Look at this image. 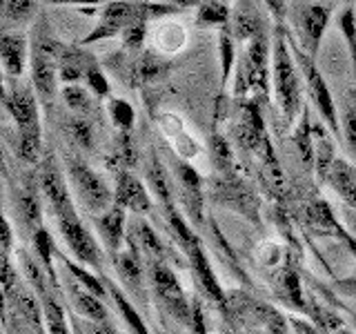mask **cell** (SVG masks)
Returning <instances> with one entry per match:
<instances>
[{
  "label": "cell",
  "instance_id": "cell-55",
  "mask_svg": "<svg viewBox=\"0 0 356 334\" xmlns=\"http://www.w3.org/2000/svg\"><path fill=\"white\" fill-rule=\"evenodd\" d=\"M334 334H354V332H352V330H348V326H345V328L337 330V332H334Z\"/></svg>",
  "mask_w": 356,
  "mask_h": 334
},
{
  "label": "cell",
  "instance_id": "cell-12",
  "mask_svg": "<svg viewBox=\"0 0 356 334\" xmlns=\"http://www.w3.org/2000/svg\"><path fill=\"white\" fill-rule=\"evenodd\" d=\"M183 254L187 256L189 267H192L194 278H196V283L200 285V289H203V294L211 301V303L218 305V310L222 312V315H232L227 292H222L218 278H216L214 270H211V263H209L207 254H205L203 243L198 241L196 245H192V248H189L187 252H183Z\"/></svg>",
  "mask_w": 356,
  "mask_h": 334
},
{
  "label": "cell",
  "instance_id": "cell-32",
  "mask_svg": "<svg viewBox=\"0 0 356 334\" xmlns=\"http://www.w3.org/2000/svg\"><path fill=\"white\" fill-rule=\"evenodd\" d=\"M341 136L345 141V148L356 159V85L348 89L343 98V111H341Z\"/></svg>",
  "mask_w": 356,
  "mask_h": 334
},
{
  "label": "cell",
  "instance_id": "cell-11",
  "mask_svg": "<svg viewBox=\"0 0 356 334\" xmlns=\"http://www.w3.org/2000/svg\"><path fill=\"white\" fill-rule=\"evenodd\" d=\"M332 3H307L303 7H298L296 11V22L300 31V47H303L312 58H316V54L321 49L323 36H325L327 25L332 20Z\"/></svg>",
  "mask_w": 356,
  "mask_h": 334
},
{
  "label": "cell",
  "instance_id": "cell-49",
  "mask_svg": "<svg viewBox=\"0 0 356 334\" xmlns=\"http://www.w3.org/2000/svg\"><path fill=\"white\" fill-rule=\"evenodd\" d=\"M92 328H89V334H118L114 328L109 326L107 321H89Z\"/></svg>",
  "mask_w": 356,
  "mask_h": 334
},
{
  "label": "cell",
  "instance_id": "cell-16",
  "mask_svg": "<svg viewBox=\"0 0 356 334\" xmlns=\"http://www.w3.org/2000/svg\"><path fill=\"white\" fill-rule=\"evenodd\" d=\"M111 263L116 267V274L120 283L125 285L127 292L140 301L145 305V292H143V263H140V252L134 243H129V250H120L111 254Z\"/></svg>",
  "mask_w": 356,
  "mask_h": 334
},
{
  "label": "cell",
  "instance_id": "cell-50",
  "mask_svg": "<svg viewBox=\"0 0 356 334\" xmlns=\"http://www.w3.org/2000/svg\"><path fill=\"white\" fill-rule=\"evenodd\" d=\"M167 3H172L178 9H189V7H198L203 0H167Z\"/></svg>",
  "mask_w": 356,
  "mask_h": 334
},
{
  "label": "cell",
  "instance_id": "cell-9",
  "mask_svg": "<svg viewBox=\"0 0 356 334\" xmlns=\"http://www.w3.org/2000/svg\"><path fill=\"white\" fill-rule=\"evenodd\" d=\"M140 11H143V0H111L103 9V14H100L98 25L81 40V45H92L105 38L122 36V31L136 20Z\"/></svg>",
  "mask_w": 356,
  "mask_h": 334
},
{
  "label": "cell",
  "instance_id": "cell-35",
  "mask_svg": "<svg viewBox=\"0 0 356 334\" xmlns=\"http://www.w3.org/2000/svg\"><path fill=\"white\" fill-rule=\"evenodd\" d=\"M337 25L343 33L345 42H348L350 67H352V76H354V85H356V11L352 5L341 9V14L337 16Z\"/></svg>",
  "mask_w": 356,
  "mask_h": 334
},
{
  "label": "cell",
  "instance_id": "cell-20",
  "mask_svg": "<svg viewBox=\"0 0 356 334\" xmlns=\"http://www.w3.org/2000/svg\"><path fill=\"white\" fill-rule=\"evenodd\" d=\"M129 243H134L138 248V252L145 254L147 263L149 261H167V256H170L161 237L154 232V228L147 221L140 218V214H136L129 221Z\"/></svg>",
  "mask_w": 356,
  "mask_h": 334
},
{
  "label": "cell",
  "instance_id": "cell-23",
  "mask_svg": "<svg viewBox=\"0 0 356 334\" xmlns=\"http://www.w3.org/2000/svg\"><path fill=\"white\" fill-rule=\"evenodd\" d=\"M327 183L334 187V192L343 198V203L356 212V172H354V167L337 159L330 170Z\"/></svg>",
  "mask_w": 356,
  "mask_h": 334
},
{
  "label": "cell",
  "instance_id": "cell-37",
  "mask_svg": "<svg viewBox=\"0 0 356 334\" xmlns=\"http://www.w3.org/2000/svg\"><path fill=\"white\" fill-rule=\"evenodd\" d=\"M42 301V312H44V328L47 334H70V323H67L63 305L56 301L51 294H47Z\"/></svg>",
  "mask_w": 356,
  "mask_h": 334
},
{
  "label": "cell",
  "instance_id": "cell-28",
  "mask_svg": "<svg viewBox=\"0 0 356 334\" xmlns=\"http://www.w3.org/2000/svg\"><path fill=\"white\" fill-rule=\"evenodd\" d=\"M147 185L154 192V196L161 200V207L163 205H172L174 203V194H172V183L170 178H167V172L163 167V161L156 156V152L149 154V161H147Z\"/></svg>",
  "mask_w": 356,
  "mask_h": 334
},
{
  "label": "cell",
  "instance_id": "cell-53",
  "mask_svg": "<svg viewBox=\"0 0 356 334\" xmlns=\"http://www.w3.org/2000/svg\"><path fill=\"white\" fill-rule=\"evenodd\" d=\"M345 312H348V317H350V323H352V326L356 328V312H354V310H348V308H345Z\"/></svg>",
  "mask_w": 356,
  "mask_h": 334
},
{
  "label": "cell",
  "instance_id": "cell-8",
  "mask_svg": "<svg viewBox=\"0 0 356 334\" xmlns=\"http://www.w3.org/2000/svg\"><path fill=\"white\" fill-rule=\"evenodd\" d=\"M56 221H58V230L63 234L67 248H70V252L76 256V261H81L83 265L96 270L98 276L103 274V254H100V248L94 241L92 232H89L83 225V221L78 218L76 209L67 212V214L58 216Z\"/></svg>",
  "mask_w": 356,
  "mask_h": 334
},
{
  "label": "cell",
  "instance_id": "cell-1",
  "mask_svg": "<svg viewBox=\"0 0 356 334\" xmlns=\"http://www.w3.org/2000/svg\"><path fill=\"white\" fill-rule=\"evenodd\" d=\"M298 65L289 47V33L283 22H276L272 36V74H274V92L276 103L281 107V116L287 125H294L296 116L303 111L298 83Z\"/></svg>",
  "mask_w": 356,
  "mask_h": 334
},
{
  "label": "cell",
  "instance_id": "cell-40",
  "mask_svg": "<svg viewBox=\"0 0 356 334\" xmlns=\"http://www.w3.org/2000/svg\"><path fill=\"white\" fill-rule=\"evenodd\" d=\"M85 83H87V87H89V89H92V94H94L96 98H100V100L109 98V94H111L109 81L105 78L103 70H100V67L96 65V61L89 63L87 72H85Z\"/></svg>",
  "mask_w": 356,
  "mask_h": 334
},
{
  "label": "cell",
  "instance_id": "cell-2",
  "mask_svg": "<svg viewBox=\"0 0 356 334\" xmlns=\"http://www.w3.org/2000/svg\"><path fill=\"white\" fill-rule=\"evenodd\" d=\"M63 49L65 45L54 38L44 22L33 29L29 40V72L31 85L42 103H49L56 94V81L60 78L56 72H58Z\"/></svg>",
  "mask_w": 356,
  "mask_h": 334
},
{
  "label": "cell",
  "instance_id": "cell-18",
  "mask_svg": "<svg viewBox=\"0 0 356 334\" xmlns=\"http://www.w3.org/2000/svg\"><path fill=\"white\" fill-rule=\"evenodd\" d=\"M0 61L9 78H20L29 63V40L20 31H5L0 38Z\"/></svg>",
  "mask_w": 356,
  "mask_h": 334
},
{
  "label": "cell",
  "instance_id": "cell-57",
  "mask_svg": "<svg viewBox=\"0 0 356 334\" xmlns=\"http://www.w3.org/2000/svg\"><path fill=\"white\" fill-rule=\"evenodd\" d=\"M159 334H163V332H159Z\"/></svg>",
  "mask_w": 356,
  "mask_h": 334
},
{
  "label": "cell",
  "instance_id": "cell-22",
  "mask_svg": "<svg viewBox=\"0 0 356 334\" xmlns=\"http://www.w3.org/2000/svg\"><path fill=\"white\" fill-rule=\"evenodd\" d=\"M67 296H70L78 315L85 317L87 321H107V308L103 303V299L92 294L83 285H78L76 281L67 283Z\"/></svg>",
  "mask_w": 356,
  "mask_h": 334
},
{
  "label": "cell",
  "instance_id": "cell-7",
  "mask_svg": "<svg viewBox=\"0 0 356 334\" xmlns=\"http://www.w3.org/2000/svg\"><path fill=\"white\" fill-rule=\"evenodd\" d=\"M227 301H229V308L234 315L241 319H248V321L256 323V326H261L267 334H292L289 332L292 323H289V319L283 315V312H278L274 305L263 303V301L254 299L252 294L243 292V289H234V292H229Z\"/></svg>",
  "mask_w": 356,
  "mask_h": 334
},
{
  "label": "cell",
  "instance_id": "cell-33",
  "mask_svg": "<svg viewBox=\"0 0 356 334\" xmlns=\"http://www.w3.org/2000/svg\"><path fill=\"white\" fill-rule=\"evenodd\" d=\"M236 36H234L232 25L220 27V36H218V54H220V85L227 87L234 63H236Z\"/></svg>",
  "mask_w": 356,
  "mask_h": 334
},
{
  "label": "cell",
  "instance_id": "cell-31",
  "mask_svg": "<svg viewBox=\"0 0 356 334\" xmlns=\"http://www.w3.org/2000/svg\"><path fill=\"white\" fill-rule=\"evenodd\" d=\"M18 256H20V261H22V270H25V276H27L29 285L33 287V292H36L40 299H44L47 294H51V292H49V285H51V287H56V285H54V281H51V276L47 274V270L42 267V263L36 261V259H31L27 250H20Z\"/></svg>",
  "mask_w": 356,
  "mask_h": 334
},
{
  "label": "cell",
  "instance_id": "cell-17",
  "mask_svg": "<svg viewBox=\"0 0 356 334\" xmlns=\"http://www.w3.org/2000/svg\"><path fill=\"white\" fill-rule=\"evenodd\" d=\"M125 207L120 205H111L103 214H92L94 228L103 239L105 248L109 254H116L122 250V243H125V225H127V216H125Z\"/></svg>",
  "mask_w": 356,
  "mask_h": 334
},
{
  "label": "cell",
  "instance_id": "cell-36",
  "mask_svg": "<svg viewBox=\"0 0 356 334\" xmlns=\"http://www.w3.org/2000/svg\"><path fill=\"white\" fill-rule=\"evenodd\" d=\"M31 241H33V252H36V259L42 263V267L47 270V274L51 276V281L56 285V272H54V254H56V245L51 234L44 230L42 225L31 234Z\"/></svg>",
  "mask_w": 356,
  "mask_h": 334
},
{
  "label": "cell",
  "instance_id": "cell-14",
  "mask_svg": "<svg viewBox=\"0 0 356 334\" xmlns=\"http://www.w3.org/2000/svg\"><path fill=\"white\" fill-rule=\"evenodd\" d=\"M114 203L129 209L131 214H145L152 209V198L145 183L129 170L116 172V187H114Z\"/></svg>",
  "mask_w": 356,
  "mask_h": 334
},
{
  "label": "cell",
  "instance_id": "cell-43",
  "mask_svg": "<svg viewBox=\"0 0 356 334\" xmlns=\"http://www.w3.org/2000/svg\"><path fill=\"white\" fill-rule=\"evenodd\" d=\"M18 285H20L18 272H16V267L11 265V256L3 254V294H5V299L14 292Z\"/></svg>",
  "mask_w": 356,
  "mask_h": 334
},
{
  "label": "cell",
  "instance_id": "cell-41",
  "mask_svg": "<svg viewBox=\"0 0 356 334\" xmlns=\"http://www.w3.org/2000/svg\"><path fill=\"white\" fill-rule=\"evenodd\" d=\"M63 100L72 111H76V114H83V111H87V107H89L87 89H83L78 83H70L63 87Z\"/></svg>",
  "mask_w": 356,
  "mask_h": 334
},
{
  "label": "cell",
  "instance_id": "cell-6",
  "mask_svg": "<svg viewBox=\"0 0 356 334\" xmlns=\"http://www.w3.org/2000/svg\"><path fill=\"white\" fill-rule=\"evenodd\" d=\"M267 56H270V40H267L265 33L248 42V47H245L241 61H238L236 78H234V89H236V94L267 96V89H270Z\"/></svg>",
  "mask_w": 356,
  "mask_h": 334
},
{
  "label": "cell",
  "instance_id": "cell-44",
  "mask_svg": "<svg viewBox=\"0 0 356 334\" xmlns=\"http://www.w3.org/2000/svg\"><path fill=\"white\" fill-rule=\"evenodd\" d=\"M334 289L343 296L356 299V276H345V278H339V281H334Z\"/></svg>",
  "mask_w": 356,
  "mask_h": 334
},
{
  "label": "cell",
  "instance_id": "cell-48",
  "mask_svg": "<svg viewBox=\"0 0 356 334\" xmlns=\"http://www.w3.org/2000/svg\"><path fill=\"white\" fill-rule=\"evenodd\" d=\"M265 5L270 7L276 22H283V18H285V0H265Z\"/></svg>",
  "mask_w": 356,
  "mask_h": 334
},
{
  "label": "cell",
  "instance_id": "cell-38",
  "mask_svg": "<svg viewBox=\"0 0 356 334\" xmlns=\"http://www.w3.org/2000/svg\"><path fill=\"white\" fill-rule=\"evenodd\" d=\"M107 109H109V118L116 125L118 132H131L134 122H136V111H134V107L127 103V100L109 98Z\"/></svg>",
  "mask_w": 356,
  "mask_h": 334
},
{
  "label": "cell",
  "instance_id": "cell-25",
  "mask_svg": "<svg viewBox=\"0 0 356 334\" xmlns=\"http://www.w3.org/2000/svg\"><path fill=\"white\" fill-rule=\"evenodd\" d=\"M94 61V56L83 54L78 47H65L60 54V63H58V76L65 85L70 83H81L85 78V72L89 63Z\"/></svg>",
  "mask_w": 356,
  "mask_h": 334
},
{
  "label": "cell",
  "instance_id": "cell-15",
  "mask_svg": "<svg viewBox=\"0 0 356 334\" xmlns=\"http://www.w3.org/2000/svg\"><path fill=\"white\" fill-rule=\"evenodd\" d=\"M176 181L181 187V203L196 225L203 223V178L187 163H176Z\"/></svg>",
  "mask_w": 356,
  "mask_h": 334
},
{
  "label": "cell",
  "instance_id": "cell-34",
  "mask_svg": "<svg viewBox=\"0 0 356 334\" xmlns=\"http://www.w3.org/2000/svg\"><path fill=\"white\" fill-rule=\"evenodd\" d=\"M38 0H3V20L5 31L9 27L25 25V22L36 14Z\"/></svg>",
  "mask_w": 356,
  "mask_h": 334
},
{
  "label": "cell",
  "instance_id": "cell-56",
  "mask_svg": "<svg viewBox=\"0 0 356 334\" xmlns=\"http://www.w3.org/2000/svg\"><path fill=\"white\" fill-rule=\"evenodd\" d=\"M354 172H356V167H354Z\"/></svg>",
  "mask_w": 356,
  "mask_h": 334
},
{
  "label": "cell",
  "instance_id": "cell-52",
  "mask_svg": "<svg viewBox=\"0 0 356 334\" xmlns=\"http://www.w3.org/2000/svg\"><path fill=\"white\" fill-rule=\"evenodd\" d=\"M72 330H74V334H87V330L83 328V323L76 321V319H72Z\"/></svg>",
  "mask_w": 356,
  "mask_h": 334
},
{
  "label": "cell",
  "instance_id": "cell-21",
  "mask_svg": "<svg viewBox=\"0 0 356 334\" xmlns=\"http://www.w3.org/2000/svg\"><path fill=\"white\" fill-rule=\"evenodd\" d=\"M229 25H232V31H234V36H236L238 42H250V40L259 38L265 33V27H263V20L259 16V11H256L248 3V0L241 3V7L234 11Z\"/></svg>",
  "mask_w": 356,
  "mask_h": 334
},
{
  "label": "cell",
  "instance_id": "cell-29",
  "mask_svg": "<svg viewBox=\"0 0 356 334\" xmlns=\"http://www.w3.org/2000/svg\"><path fill=\"white\" fill-rule=\"evenodd\" d=\"M16 154L22 163L36 165L42 161V127H29V129H18V141H16Z\"/></svg>",
  "mask_w": 356,
  "mask_h": 334
},
{
  "label": "cell",
  "instance_id": "cell-51",
  "mask_svg": "<svg viewBox=\"0 0 356 334\" xmlns=\"http://www.w3.org/2000/svg\"><path fill=\"white\" fill-rule=\"evenodd\" d=\"M345 221H348V225L352 228V232L356 234V212L354 209H345Z\"/></svg>",
  "mask_w": 356,
  "mask_h": 334
},
{
  "label": "cell",
  "instance_id": "cell-30",
  "mask_svg": "<svg viewBox=\"0 0 356 334\" xmlns=\"http://www.w3.org/2000/svg\"><path fill=\"white\" fill-rule=\"evenodd\" d=\"M232 20V9L225 0H203L196 11V27H225Z\"/></svg>",
  "mask_w": 356,
  "mask_h": 334
},
{
  "label": "cell",
  "instance_id": "cell-5",
  "mask_svg": "<svg viewBox=\"0 0 356 334\" xmlns=\"http://www.w3.org/2000/svg\"><path fill=\"white\" fill-rule=\"evenodd\" d=\"M149 283L154 289V296L161 301V305L172 319H176L183 326H192V301L185 299L176 272L167 261H149Z\"/></svg>",
  "mask_w": 356,
  "mask_h": 334
},
{
  "label": "cell",
  "instance_id": "cell-3",
  "mask_svg": "<svg viewBox=\"0 0 356 334\" xmlns=\"http://www.w3.org/2000/svg\"><path fill=\"white\" fill-rule=\"evenodd\" d=\"M289 47H292V54H294V58H296L298 70H300V74H303V78H305L307 94H309V98H312V103H314V107H316V111H318L321 120L325 122L327 129L334 134V136L341 138L339 107H337V103H334L332 92H330V87H327V83H325V78H323V74L318 72V67H316L314 58H312V56H309L303 47H298V45H294L292 38H289Z\"/></svg>",
  "mask_w": 356,
  "mask_h": 334
},
{
  "label": "cell",
  "instance_id": "cell-39",
  "mask_svg": "<svg viewBox=\"0 0 356 334\" xmlns=\"http://www.w3.org/2000/svg\"><path fill=\"white\" fill-rule=\"evenodd\" d=\"M209 156L211 163L218 172H229L232 170V152L229 145L225 143V138L220 134H211L209 136Z\"/></svg>",
  "mask_w": 356,
  "mask_h": 334
},
{
  "label": "cell",
  "instance_id": "cell-13",
  "mask_svg": "<svg viewBox=\"0 0 356 334\" xmlns=\"http://www.w3.org/2000/svg\"><path fill=\"white\" fill-rule=\"evenodd\" d=\"M11 83L5 94H3V105L7 114L14 118L18 129H29L40 125V114H38V100L36 94L31 92L27 85H18L16 78H11Z\"/></svg>",
  "mask_w": 356,
  "mask_h": 334
},
{
  "label": "cell",
  "instance_id": "cell-19",
  "mask_svg": "<svg viewBox=\"0 0 356 334\" xmlns=\"http://www.w3.org/2000/svg\"><path fill=\"white\" fill-rule=\"evenodd\" d=\"M307 218L312 223V228L318 232H325V234H334V237L341 239L345 243V248L356 256V234L348 232L341 225L325 200H312L307 205Z\"/></svg>",
  "mask_w": 356,
  "mask_h": 334
},
{
  "label": "cell",
  "instance_id": "cell-54",
  "mask_svg": "<svg viewBox=\"0 0 356 334\" xmlns=\"http://www.w3.org/2000/svg\"><path fill=\"white\" fill-rule=\"evenodd\" d=\"M222 334H243L238 328H225V330H222Z\"/></svg>",
  "mask_w": 356,
  "mask_h": 334
},
{
  "label": "cell",
  "instance_id": "cell-26",
  "mask_svg": "<svg viewBox=\"0 0 356 334\" xmlns=\"http://www.w3.org/2000/svg\"><path fill=\"white\" fill-rule=\"evenodd\" d=\"M56 256H58L60 263H63V267L74 276V281H76L78 285H83L85 289H89V292L96 294V296H100V299H109V294H107V285H105V281H103V276L92 274V270H87V267H83L81 261H76V263H74V261L70 259V256L63 254L60 250H56Z\"/></svg>",
  "mask_w": 356,
  "mask_h": 334
},
{
  "label": "cell",
  "instance_id": "cell-4",
  "mask_svg": "<svg viewBox=\"0 0 356 334\" xmlns=\"http://www.w3.org/2000/svg\"><path fill=\"white\" fill-rule=\"evenodd\" d=\"M67 178L89 214H103L114 205V192L107 187L105 178L94 172L81 156L67 159Z\"/></svg>",
  "mask_w": 356,
  "mask_h": 334
},
{
  "label": "cell",
  "instance_id": "cell-47",
  "mask_svg": "<svg viewBox=\"0 0 356 334\" xmlns=\"http://www.w3.org/2000/svg\"><path fill=\"white\" fill-rule=\"evenodd\" d=\"M0 230H3V254H11V243H14L11 223L7 218H3V223H0Z\"/></svg>",
  "mask_w": 356,
  "mask_h": 334
},
{
  "label": "cell",
  "instance_id": "cell-27",
  "mask_svg": "<svg viewBox=\"0 0 356 334\" xmlns=\"http://www.w3.org/2000/svg\"><path fill=\"white\" fill-rule=\"evenodd\" d=\"M18 214L22 216L25 228L33 234L40 228V216H42V205L38 196V185H33L31 181L20 189L18 194Z\"/></svg>",
  "mask_w": 356,
  "mask_h": 334
},
{
  "label": "cell",
  "instance_id": "cell-46",
  "mask_svg": "<svg viewBox=\"0 0 356 334\" xmlns=\"http://www.w3.org/2000/svg\"><path fill=\"white\" fill-rule=\"evenodd\" d=\"M289 323H292V330L294 334H323L314 323H305L300 319H289Z\"/></svg>",
  "mask_w": 356,
  "mask_h": 334
},
{
  "label": "cell",
  "instance_id": "cell-42",
  "mask_svg": "<svg viewBox=\"0 0 356 334\" xmlns=\"http://www.w3.org/2000/svg\"><path fill=\"white\" fill-rule=\"evenodd\" d=\"M70 134L83 150H94V132H92V125H89L85 118L74 116L70 120Z\"/></svg>",
  "mask_w": 356,
  "mask_h": 334
},
{
  "label": "cell",
  "instance_id": "cell-10",
  "mask_svg": "<svg viewBox=\"0 0 356 334\" xmlns=\"http://www.w3.org/2000/svg\"><path fill=\"white\" fill-rule=\"evenodd\" d=\"M38 185H40V194L49 203L56 218L67 214V212H74L72 194H70V187H67V178L51 154H47L38 163Z\"/></svg>",
  "mask_w": 356,
  "mask_h": 334
},
{
  "label": "cell",
  "instance_id": "cell-24",
  "mask_svg": "<svg viewBox=\"0 0 356 334\" xmlns=\"http://www.w3.org/2000/svg\"><path fill=\"white\" fill-rule=\"evenodd\" d=\"M103 276V281H105V285H107V294H109V301L111 303L116 305V310L120 312V317L125 319V323L129 326V330L134 332V334H152L149 332V328L145 326V321H143V317L138 315L136 310H134V305H131V301H129V296L122 292V289L114 283V281H109V278L105 276V274H100Z\"/></svg>",
  "mask_w": 356,
  "mask_h": 334
},
{
  "label": "cell",
  "instance_id": "cell-45",
  "mask_svg": "<svg viewBox=\"0 0 356 334\" xmlns=\"http://www.w3.org/2000/svg\"><path fill=\"white\" fill-rule=\"evenodd\" d=\"M47 5H72V7H96L103 3H111V0H42Z\"/></svg>",
  "mask_w": 356,
  "mask_h": 334
}]
</instances>
